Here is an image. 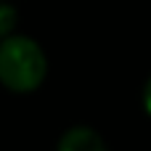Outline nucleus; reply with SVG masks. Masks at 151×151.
I'll return each instance as SVG.
<instances>
[{
	"label": "nucleus",
	"mask_w": 151,
	"mask_h": 151,
	"mask_svg": "<svg viewBox=\"0 0 151 151\" xmlns=\"http://www.w3.org/2000/svg\"><path fill=\"white\" fill-rule=\"evenodd\" d=\"M143 104H146V109H149V114H151V80L146 82V90H143Z\"/></svg>",
	"instance_id": "4"
},
{
	"label": "nucleus",
	"mask_w": 151,
	"mask_h": 151,
	"mask_svg": "<svg viewBox=\"0 0 151 151\" xmlns=\"http://www.w3.org/2000/svg\"><path fill=\"white\" fill-rule=\"evenodd\" d=\"M48 58L42 48L24 35H8L0 40V82L13 93H29L42 85Z\"/></svg>",
	"instance_id": "1"
},
{
	"label": "nucleus",
	"mask_w": 151,
	"mask_h": 151,
	"mask_svg": "<svg viewBox=\"0 0 151 151\" xmlns=\"http://www.w3.org/2000/svg\"><path fill=\"white\" fill-rule=\"evenodd\" d=\"M13 27H16V11L5 3H0V40L13 35Z\"/></svg>",
	"instance_id": "3"
},
{
	"label": "nucleus",
	"mask_w": 151,
	"mask_h": 151,
	"mask_svg": "<svg viewBox=\"0 0 151 151\" xmlns=\"http://www.w3.org/2000/svg\"><path fill=\"white\" fill-rule=\"evenodd\" d=\"M58 151H109L104 138L90 127H72L61 135Z\"/></svg>",
	"instance_id": "2"
}]
</instances>
